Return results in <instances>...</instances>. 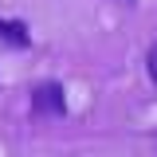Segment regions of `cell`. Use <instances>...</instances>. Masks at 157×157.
<instances>
[{
	"label": "cell",
	"instance_id": "cell-3",
	"mask_svg": "<svg viewBox=\"0 0 157 157\" xmlns=\"http://www.w3.org/2000/svg\"><path fill=\"white\" fill-rule=\"evenodd\" d=\"M145 63H149V78H153V82H157V43H153V47H149V59H145Z\"/></svg>",
	"mask_w": 157,
	"mask_h": 157
},
{
	"label": "cell",
	"instance_id": "cell-1",
	"mask_svg": "<svg viewBox=\"0 0 157 157\" xmlns=\"http://www.w3.org/2000/svg\"><path fill=\"white\" fill-rule=\"evenodd\" d=\"M32 106L39 114H51V118H63L67 114V98H63V86L59 82H39L32 90Z\"/></svg>",
	"mask_w": 157,
	"mask_h": 157
},
{
	"label": "cell",
	"instance_id": "cell-2",
	"mask_svg": "<svg viewBox=\"0 0 157 157\" xmlns=\"http://www.w3.org/2000/svg\"><path fill=\"white\" fill-rule=\"evenodd\" d=\"M0 36L12 39L16 47H28V43H32V39H28V28H24V24H12V20H0Z\"/></svg>",
	"mask_w": 157,
	"mask_h": 157
}]
</instances>
